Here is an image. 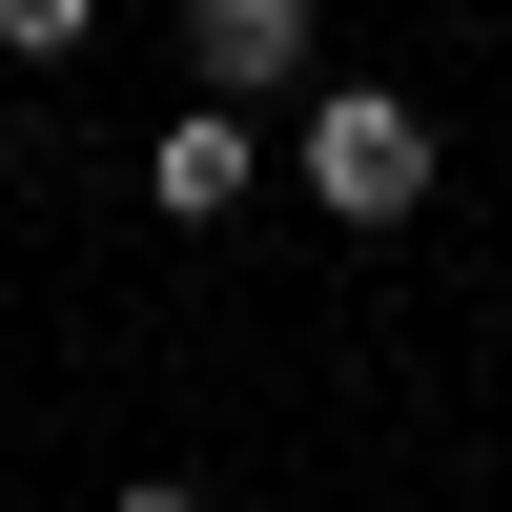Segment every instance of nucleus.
Wrapping results in <instances>:
<instances>
[{
	"label": "nucleus",
	"instance_id": "obj_1",
	"mask_svg": "<svg viewBox=\"0 0 512 512\" xmlns=\"http://www.w3.org/2000/svg\"><path fill=\"white\" fill-rule=\"evenodd\" d=\"M308 205H328V226H410V205H431V103L328 82V103H308Z\"/></svg>",
	"mask_w": 512,
	"mask_h": 512
},
{
	"label": "nucleus",
	"instance_id": "obj_2",
	"mask_svg": "<svg viewBox=\"0 0 512 512\" xmlns=\"http://www.w3.org/2000/svg\"><path fill=\"white\" fill-rule=\"evenodd\" d=\"M185 62L226 103H267V82H308V0H185Z\"/></svg>",
	"mask_w": 512,
	"mask_h": 512
},
{
	"label": "nucleus",
	"instance_id": "obj_3",
	"mask_svg": "<svg viewBox=\"0 0 512 512\" xmlns=\"http://www.w3.org/2000/svg\"><path fill=\"white\" fill-rule=\"evenodd\" d=\"M144 185L185 205V226H226V205H246V103H226V82H205V123H164V164H144Z\"/></svg>",
	"mask_w": 512,
	"mask_h": 512
},
{
	"label": "nucleus",
	"instance_id": "obj_4",
	"mask_svg": "<svg viewBox=\"0 0 512 512\" xmlns=\"http://www.w3.org/2000/svg\"><path fill=\"white\" fill-rule=\"evenodd\" d=\"M82 21L103 0H0V62H82Z\"/></svg>",
	"mask_w": 512,
	"mask_h": 512
}]
</instances>
